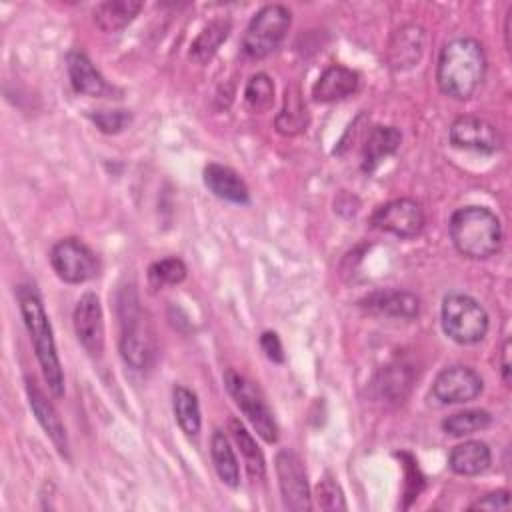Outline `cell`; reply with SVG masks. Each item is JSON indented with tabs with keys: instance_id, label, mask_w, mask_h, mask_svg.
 Returning <instances> with one entry per match:
<instances>
[{
	"instance_id": "cell-27",
	"label": "cell",
	"mask_w": 512,
	"mask_h": 512,
	"mask_svg": "<svg viewBox=\"0 0 512 512\" xmlns=\"http://www.w3.org/2000/svg\"><path fill=\"white\" fill-rule=\"evenodd\" d=\"M172 410L180 430L186 436H198L202 426V416H200L198 398L190 388L182 384H176L172 388Z\"/></svg>"
},
{
	"instance_id": "cell-12",
	"label": "cell",
	"mask_w": 512,
	"mask_h": 512,
	"mask_svg": "<svg viewBox=\"0 0 512 512\" xmlns=\"http://www.w3.org/2000/svg\"><path fill=\"white\" fill-rule=\"evenodd\" d=\"M448 138L452 146L480 154H494L502 148V136L498 128L486 118L474 114L458 116L448 130Z\"/></svg>"
},
{
	"instance_id": "cell-37",
	"label": "cell",
	"mask_w": 512,
	"mask_h": 512,
	"mask_svg": "<svg viewBox=\"0 0 512 512\" xmlns=\"http://www.w3.org/2000/svg\"><path fill=\"white\" fill-rule=\"evenodd\" d=\"M508 356H510V340H506L504 348H502V378H504L506 384L510 382V362H508Z\"/></svg>"
},
{
	"instance_id": "cell-1",
	"label": "cell",
	"mask_w": 512,
	"mask_h": 512,
	"mask_svg": "<svg viewBox=\"0 0 512 512\" xmlns=\"http://www.w3.org/2000/svg\"><path fill=\"white\" fill-rule=\"evenodd\" d=\"M486 68V52L476 38H454L442 46L438 56V88L452 100H468L482 86Z\"/></svg>"
},
{
	"instance_id": "cell-18",
	"label": "cell",
	"mask_w": 512,
	"mask_h": 512,
	"mask_svg": "<svg viewBox=\"0 0 512 512\" xmlns=\"http://www.w3.org/2000/svg\"><path fill=\"white\" fill-rule=\"evenodd\" d=\"M360 88V74L352 68L334 64L328 66L312 86V98L322 104L340 102L354 96Z\"/></svg>"
},
{
	"instance_id": "cell-33",
	"label": "cell",
	"mask_w": 512,
	"mask_h": 512,
	"mask_svg": "<svg viewBox=\"0 0 512 512\" xmlns=\"http://www.w3.org/2000/svg\"><path fill=\"white\" fill-rule=\"evenodd\" d=\"M314 496H316V504L320 506V510H326V512L346 510L344 492H342L340 484H338L334 478H330V476H324V478L316 484Z\"/></svg>"
},
{
	"instance_id": "cell-26",
	"label": "cell",
	"mask_w": 512,
	"mask_h": 512,
	"mask_svg": "<svg viewBox=\"0 0 512 512\" xmlns=\"http://www.w3.org/2000/svg\"><path fill=\"white\" fill-rule=\"evenodd\" d=\"M228 430L236 442V448L240 450L242 458H244V466L246 472L252 480H262L266 474V460L262 450L258 448L254 436L246 430V426L238 420V418H230L228 422Z\"/></svg>"
},
{
	"instance_id": "cell-19",
	"label": "cell",
	"mask_w": 512,
	"mask_h": 512,
	"mask_svg": "<svg viewBox=\"0 0 512 512\" xmlns=\"http://www.w3.org/2000/svg\"><path fill=\"white\" fill-rule=\"evenodd\" d=\"M202 178H204L206 188L214 196H218L226 202H232V204H248L250 202V192H248L246 182L230 166L212 162L204 168Z\"/></svg>"
},
{
	"instance_id": "cell-14",
	"label": "cell",
	"mask_w": 512,
	"mask_h": 512,
	"mask_svg": "<svg viewBox=\"0 0 512 512\" xmlns=\"http://www.w3.org/2000/svg\"><path fill=\"white\" fill-rule=\"evenodd\" d=\"M66 70L70 84L76 94H84L90 98H116V88L108 84V80L96 70L92 60L80 52L72 50L66 54Z\"/></svg>"
},
{
	"instance_id": "cell-10",
	"label": "cell",
	"mask_w": 512,
	"mask_h": 512,
	"mask_svg": "<svg viewBox=\"0 0 512 512\" xmlns=\"http://www.w3.org/2000/svg\"><path fill=\"white\" fill-rule=\"evenodd\" d=\"M370 224L396 238H414L422 232L426 216L420 202L412 198H396L378 206L370 216Z\"/></svg>"
},
{
	"instance_id": "cell-29",
	"label": "cell",
	"mask_w": 512,
	"mask_h": 512,
	"mask_svg": "<svg viewBox=\"0 0 512 512\" xmlns=\"http://www.w3.org/2000/svg\"><path fill=\"white\" fill-rule=\"evenodd\" d=\"M492 424V416L486 410L470 408L462 412H454L442 420V430L450 436H470L474 432L486 430Z\"/></svg>"
},
{
	"instance_id": "cell-2",
	"label": "cell",
	"mask_w": 512,
	"mask_h": 512,
	"mask_svg": "<svg viewBox=\"0 0 512 512\" xmlns=\"http://www.w3.org/2000/svg\"><path fill=\"white\" fill-rule=\"evenodd\" d=\"M16 296H18L24 326L30 334V342L34 346V354L40 364L42 376L48 384V390L52 392L54 398H62L64 396V372H62V364L58 358L52 324L44 310V304H42L40 296L36 294V290H32L30 286H20L16 290Z\"/></svg>"
},
{
	"instance_id": "cell-7",
	"label": "cell",
	"mask_w": 512,
	"mask_h": 512,
	"mask_svg": "<svg viewBox=\"0 0 512 512\" xmlns=\"http://www.w3.org/2000/svg\"><path fill=\"white\" fill-rule=\"evenodd\" d=\"M224 386L228 394L234 398L236 406L246 416V420L252 424L256 434L264 442L274 444L278 440V424L258 384L230 368L224 372Z\"/></svg>"
},
{
	"instance_id": "cell-4",
	"label": "cell",
	"mask_w": 512,
	"mask_h": 512,
	"mask_svg": "<svg viewBox=\"0 0 512 512\" xmlns=\"http://www.w3.org/2000/svg\"><path fill=\"white\" fill-rule=\"evenodd\" d=\"M118 318H120V356L122 360L138 372L150 370L156 362V334L146 316L140 308L136 292L124 288L118 296Z\"/></svg>"
},
{
	"instance_id": "cell-38",
	"label": "cell",
	"mask_w": 512,
	"mask_h": 512,
	"mask_svg": "<svg viewBox=\"0 0 512 512\" xmlns=\"http://www.w3.org/2000/svg\"><path fill=\"white\" fill-rule=\"evenodd\" d=\"M510 20H512V6L508 8L506 22H504V38H506V48H508V50H510Z\"/></svg>"
},
{
	"instance_id": "cell-16",
	"label": "cell",
	"mask_w": 512,
	"mask_h": 512,
	"mask_svg": "<svg viewBox=\"0 0 512 512\" xmlns=\"http://www.w3.org/2000/svg\"><path fill=\"white\" fill-rule=\"evenodd\" d=\"M424 46H426V34L424 28L416 26V24H404L400 26L388 44V64L392 70L396 72H404L414 68L422 54H424Z\"/></svg>"
},
{
	"instance_id": "cell-25",
	"label": "cell",
	"mask_w": 512,
	"mask_h": 512,
	"mask_svg": "<svg viewBox=\"0 0 512 512\" xmlns=\"http://www.w3.org/2000/svg\"><path fill=\"white\" fill-rule=\"evenodd\" d=\"M210 456H212V464L218 478L226 486L236 488L240 484V466H238L234 448L222 430H214L210 438Z\"/></svg>"
},
{
	"instance_id": "cell-20",
	"label": "cell",
	"mask_w": 512,
	"mask_h": 512,
	"mask_svg": "<svg viewBox=\"0 0 512 512\" xmlns=\"http://www.w3.org/2000/svg\"><path fill=\"white\" fill-rule=\"evenodd\" d=\"M402 142V134L394 126H372L362 146V170L374 172L382 160L392 156Z\"/></svg>"
},
{
	"instance_id": "cell-36",
	"label": "cell",
	"mask_w": 512,
	"mask_h": 512,
	"mask_svg": "<svg viewBox=\"0 0 512 512\" xmlns=\"http://www.w3.org/2000/svg\"><path fill=\"white\" fill-rule=\"evenodd\" d=\"M260 348L264 350V354H266L268 360H272V362H276V364H282V362H284V348H282V342H280V338H278L276 332H272V330L262 332V336H260Z\"/></svg>"
},
{
	"instance_id": "cell-3",
	"label": "cell",
	"mask_w": 512,
	"mask_h": 512,
	"mask_svg": "<svg viewBox=\"0 0 512 512\" xmlns=\"http://www.w3.org/2000/svg\"><path fill=\"white\" fill-rule=\"evenodd\" d=\"M448 232L454 248L470 260H486L502 246V224L486 206H464L452 212Z\"/></svg>"
},
{
	"instance_id": "cell-21",
	"label": "cell",
	"mask_w": 512,
	"mask_h": 512,
	"mask_svg": "<svg viewBox=\"0 0 512 512\" xmlns=\"http://www.w3.org/2000/svg\"><path fill=\"white\" fill-rule=\"evenodd\" d=\"M492 452L486 442L466 440L448 454V466L458 476H478L490 468Z\"/></svg>"
},
{
	"instance_id": "cell-34",
	"label": "cell",
	"mask_w": 512,
	"mask_h": 512,
	"mask_svg": "<svg viewBox=\"0 0 512 512\" xmlns=\"http://www.w3.org/2000/svg\"><path fill=\"white\" fill-rule=\"evenodd\" d=\"M470 510H508L510 508V494L508 490H494L486 496L478 498L468 506Z\"/></svg>"
},
{
	"instance_id": "cell-17",
	"label": "cell",
	"mask_w": 512,
	"mask_h": 512,
	"mask_svg": "<svg viewBox=\"0 0 512 512\" xmlns=\"http://www.w3.org/2000/svg\"><path fill=\"white\" fill-rule=\"evenodd\" d=\"M26 394H28V402H30V408H32L38 424L42 426V430L46 432V436L50 438L54 448L60 452V456L68 458V434H66V428L62 424L54 404L46 398V394L30 378H26Z\"/></svg>"
},
{
	"instance_id": "cell-13",
	"label": "cell",
	"mask_w": 512,
	"mask_h": 512,
	"mask_svg": "<svg viewBox=\"0 0 512 512\" xmlns=\"http://www.w3.org/2000/svg\"><path fill=\"white\" fill-rule=\"evenodd\" d=\"M72 324L78 342L82 348L98 358L104 352V314L98 294L86 292L78 298L74 312H72Z\"/></svg>"
},
{
	"instance_id": "cell-32",
	"label": "cell",
	"mask_w": 512,
	"mask_h": 512,
	"mask_svg": "<svg viewBox=\"0 0 512 512\" xmlns=\"http://www.w3.org/2000/svg\"><path fill=\"white\" fill-rule=\"evenodd\" d=\"M88 118L104 134H118L132 124V112L124 108L114 110H90Z\"/></svg>"
},
{
	"instance_id": "cell-6",
	"label": "cell",
	"mask_w": 512,
	"mask_h": 512,
	"mask_svg": "<svg viewBox=\"0 0 512 512\" xmlns=\"http://www.w3.org/2000/svg\"><path fill=\"white\" fill-rule=\"evenodd\" d=\"M292 24V14L282 4L262 6L248 22L242 36V52L252 60H262L276 52Z\"/></svg>"
},
{
	"instance_id": "cell-8",
	"label": "cell",
	"mask_w": 512,
	"mask_h": 512,
	"mask_svg": "<svg viewBox=\"0 0 512 512\" xmlns=\"http://www.w3.org/2000/svg\"><path fill=\"white\" fill-rule=\"evenodd\" d=\"M50 266L68 284H84L98 276L100 262L94 250L78 238H62L50 250Z\"/></svg>"
},
{
	"instance_id": "cell-9",
	"label": "cell",
	"mask_w": 512,
	"mask_h": 512,
	"mask_svg": "<svg viewBox=\"0 0 512 512\" xmlns=\"http://www.w3.org/2000/svg\"><path fill=\"white\" fill-rule=\"evenodd\" d=\"M274 468H276L284 506L294 512H308L312 508V496H310V486L306 478V468L300 456L284 448L276 454Z\"/></svg>"
},
{
	"instance_id": "cell-28",
	"label": "cell",
	"mask_w": 512,
	"mask_h": 512,
	"mask_svg": "<svg viewBox=\"0 0 512 512\" xmlns=\"http://www.w3.org/2000/svg\"><path fill=\"white\" fill-rule=\"evenodd\" d=\"M414 374L410 370V366L402 364V362H394L388 364L386 368H382V372L376 378V388L380 392V396L388 398V400H402L410 386H412Z\"/></svg>"
},
{
	"instance_id": "cell-30",
	"label": "cell",
	"mask_w": 512,
	"mask_h": 512,
	"mask_svg": "<svg viewBox=\"0 0 512 512\" xmlns=\"http://www.w3.org/2000/svg\"><path fill=\"white\" fill-rule=\"evenodd\" d=\"M244 102L256 114L268 112L274 104V82H272V78L264 72L252 74L246 82V88H244Z\"/></svg>"
},
{
	"instance_id": "cell-22",
	"label": "cell",
	"mask_w": 512,
	"mask_h": 512,
	"mask_svg": "<svg viewBox=\"0 0 512 512\" xmlns=\"http://www.w3.org/2000/svg\"><path fill=\"white\" fill-rule=\"evenodd\" d=\"M144 4L136 0H108L96 4L92 16L102 32H120L142 12Z\"/></svg>"
},
{
	"instance_id": "cell-15",
	"label": "cell",
	"mask_w": 512,
	"mask_h": 512,
	"mask_svg": "<svg viewBox=\"0 0 512 512\" xmlns=\"http://www.w3.org/2000/svg\"><path fill=\"white\" fill-rule=\"evenodd\" d=\"M358 306L370 314L412 320L420 314V300L408 290H376L364 296Z\"/></svg>"
},
{
	"instance_id": "cell-35",
	"label": "cell",
	"mask_w": 512,
	"mask_h": 512,
	"mask_svg": "<svg viewBox=\"0 0 512 512\" xmlns=\"http://www.w3.org/2000/svg\"><path fill=\"white\" fill-rule=\"evenodd\" d=\"M404 456H406V464H404V470H406V486H404V490H406V498H408V502L404 504V506H408L418 494H420V488H422V476H420V472H418V462H414V458L410 456V454H406L404 452Z\"/></svg>"
},
{
	"instance_id": "cell-5",
	"label": "cell",
	"mask_w": 512,
	"mask_h": 512,
	"mask_svg": "<svg viewBox=\"0 0 512 512\" xmlns=\"http://www.w3.org/2000/svg\"><path fill=\"white\" fill-rule=\"evenodd\" d=\"M440 322L444 334L462 346L478 344L490 328V318L484 306L472 296L460 292H450L442 298Z\"/></svg>"
},
{
	"instance_id": "cell-23",
	"label": "cell",
	"mask_w": 512,
	"mask_h": 512,
	"mask_svg": "<svg viewBox=\"0 0 512 512\" xmlns=\"http://www.w3.org/2000/svg\"><path fill=\"white\" fill-rule=\"evenodd\" d=\"M308 122H310V114H308V108L302 100L300 88L298 86L286 88L284 106H282V110L278 112V116L274 120L276 130L284 136H296V134H302L308 128Z\"/></svg>"
},
{
	"instance_id": "cell-31",
	"label": "cell",
	"mask_w": 512,
	"mask_h": 512,
	"mask_svg": "<svg viewBox=\"0 0 512 512\" xmlns=\"http://www.w3.org/2000/svg\"><path fill=\"white\" fill-rule=\"evenodd\" d=\"M186 264L178 256H168L162 260H156L148 268V280L154 288L162 286H174L180 284L186 278Z\"/></svg>"
},
{
	"instance_id": "cell-11",
	"label": "cell",
	"mask_w": 512,
	"mask_h": 512,
	"mask_svg": "<svg viewBox=\"0 0 512 512\" xmlns=\"http://www.w3.org/2000/svg\"><path fill=\"white\" fill-rule=\"evenodd\" d=\"M484 390L480 374L468 366H446L432 382V396L440 404H464L476 400Z\"/></svg>"
},
{
	"instance_id": "cell-24",
	"label": "cell",
	"mask_w": 512,
	"mask_h": 512,
	"mask_svg": "<svg viewBox=\"0 0 512 512\" xmlns=\"http://www.w3.org/2000/svg\"><path fill=\"white\" fill-rule=\"evenodd\" d=\"M230 30H232V24H230L228 18L210 20L198 32V36L192 40V44H190V58L196 64L210 62L214 58V54L218 52V48L222 46V42H226Z\"/></svg>"
}]
</instances>
